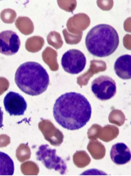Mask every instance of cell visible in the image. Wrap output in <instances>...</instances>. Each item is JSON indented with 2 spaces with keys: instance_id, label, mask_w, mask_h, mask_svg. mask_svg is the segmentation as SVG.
<instances>
[{
  "instance_id": "cell-1",
  "label": "cell",
  "mask_w": 131,
  "mask_h": 176,
  "mask_svg": "<svg viewBox=\"0 0 131 176\" xmlns=\"http://www.w3.org/2000/svg\"><path fill=\"white\" fill-rule=\"evenodd\" d=\"M54 118L63 127L68 130L79 129L90 120L91 105L82 94L74 92L64 94L56 100L53 108Z\"/></svg>"
},
{
  "instance_id": "cell-2",
  "label": "cell",
  "mask_w": 131,
  "mask_h": 176,
  "mask_svg": "<svg viewBox=\"0 0 131 176\" xmlns=\"http://www.w3.org/2000/svg\"><path fill=\"white\" fill-rule=\"evenodd\" d=\"M15 82L19 89L29 95H39L47 89L49 78L46 70L39 63L28 61L20 65L15 73Z\"/></svg>"
},
{
  "instance_id": "cell-3",
  "label": "cell",
  "mask_w": 131,
  "mask_h": 176,
  "mask_svg": "<svg viewBox=\"0 0 131 176\" xmlns=\"http://www.w3.org/2000/svg\"><path fill=\"white\" fill-rule=\"evenodd\" d=\"M119 43L118 34L111 26L106 24L97 25L88 32L85 44L88 51L99 57L109 56L117 48Z\"/></svg>"
},
{
  "instance_id": "cell-4",
  "label": "cell",
  "mask_w": 131,
  "mask_h": 176,
  "mask_svg": "<svg viewBox=\"0 0 131 176\" xmlns=\"http://www.w3.org/2000/svg\"><path fill=\"white\" fill-rule=\"evenodd\" d=\"M56 150L49 147L48 145L40 146L36 152L37 159L41 161L47 168L54 169L62 174H64L67 167L64 161L56 155Z\"/></svg>"
},
{
  "instance_id": "cell-5",
  "label": "cell",
  "mask_w": 131,
  "mask_h": 176,
  "mask_svg": "<svg viewBox=\"0 0 131 176\" xmlns=\"http://www.w3.org/2000/svg\"><path fill=\"white\" fill-rule=\"evenodd\" d=\"M91 87L95 96L101 101L110 99L116 92L114 80L107 75H101L95 78L92 83Z\"/></svg>"
},
{
  "instance_id": "cell-6",
  "label": "cell",
  "mask_w": 131,
  "mask_h": 176,
  "mask_svg": "<svg viewBox=\"0 0 131 176\" xmlns=\"http://www.w3.org/2000/svg\"><path fill=\"white\" fill-rule=\"evenodd\" d=\"M61 63L66 72L71 74H77L84 69L86 64V58L80 50L71 49L63 54Z\"/></svg>"
},
{
  "instance_id": "cell-7",
  "label": "cell",
  "mask_w": 131,
  "mask_h": 176,
  "mask_svg": "<svg viewBox=\"0 0 131 176\" xmlns=\"http://www.w3.org/2000/svg\"><path fill=\"white\" fill-rule=\"evenodd\" d=\"M3 102L6 111L11 116L23 115L27 109V104L24 98L14 92L10 91L6 94Z\"/></svg>"
},
{
  "instance_id": "cell-8",
  "label": "cell",
  "mask_w": 131,
  "mask_h": 176,
  "mask_svg": "<svg viewBox=\"0 0 131 176\" xmlns=\"http://www.w3.org/2000/svg\"><path fill=\"white\" fill-rule=\"evenodd\" d=\"M20 40L16 32L7 30L0 33V53L6 55L14 54L18 51Z\"/></svg>"
},
{
  "instance_id": "cell-9",
  "label": "cell",
  "mask_w": 131,
  "mask_h": 176,
  "mask_svg": "<svg viewBox=\"0 0 131 176\" xmlns=\"http://www.w3.org/2000/svg\"><path fill=\"white\" fill-rule=\"evenodd\" d=\"M112 160L115 164L121 165L126 164L130 160V151L124 143L119 142L113 145L110 151Z\"/></svg>"
},
{
  "instance_id": "cell-10",
  "label": "cell",
  "mask_w": 131,
  "mask_h": 176,
  "mask_svg": "<svg viewBox=\"0 0 131 176\" xmlns=\"http://www.w3.org/2000/svg\"><path fill=\"white\" fill-rule=\"evenodd\" d=\"M131 56L128 54H124L116 59L114 69L116 74L123 80L130 79L131 77Z\"/></svg>"
},
{
  "instance_id": "cell-11",
  "label": "cell",
  "mask_w": 131,
  "mask_h": 176,
  "mask_svg": "<svg viewBox=\"0 0 131 176\" xmlns=\"http://www.w3.org/2000/svg\"><path fill=\"white\" fill-rule=\"evenodd\" d=\"M14 171L12 159L7 154L0 151V175H12Z\"/></svg>"
},
{
  "instance_id": "cell-12",
  "label": "cell",
  "mask_w": 131,
  "mask_h": 176,
  "mask_svg": "<svg viewBox=\"0 0 131 176\" xmlns=\"http://www.w3.org/2000/svg\"><path fill=\"white\" fill-rule=\"evenodd\" d=\"M17 16L16 12L13 10L8 8L4 9L0 14L2 21L6 23H12L15 20Z\"/></svg>"
},
{
  "instance_id": "cell-13",
  "label": "cell",
  "mask_w": 131,
  "mask_h": 176,
  "mask_svg": "<svg viewBox=\"0 0 131 176\" xmlns=\"http://www.w3.org/2000/svg\"><path fill=\"white\" fill-rule=\"evenodd\" d=\"M3 113L0 107V128L3 126Z\"/></svg>"
}]
</instances>
